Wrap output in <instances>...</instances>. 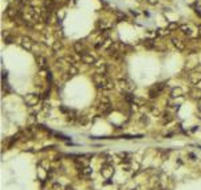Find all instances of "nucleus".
I'll list each match as a JSON object with an SVG mask.
<instances>
[{
  "mask_svg": "<svg viewBox=\"0 0 201 190\" xmlns=\"http://www.w3.org/2000/svg\"><path fill=\"white\" fill-rule=\"evenodd\" d=\"M38 64H39L40 68H47V60H46V58H43V56H38Z\"/></svg>",
  "mask_w": 201,
  "mask_h": 190,
  "instance_id": "nucleus-5",
  "label": "nucleus"
},
{
  "mask_svg": "<svg viewBox=\"0 0 201 190\" xmlns=\"http://www.w3.org/2000/svg\"><path fill=\"white\" fill-rule=\"evenodd\" d=\"M147 3H149V4H152V5H155L158 3V0H146Z\"/></svg>",
  "mask_w": 201,
  "mask_h": 190,
  "instance_id": "nucleus-9",
  "label": "nucleus"
},
{
  "mask_svg": "<svg viewBox=\"0 0 201 190\" xmlns=\"http://www.w3.org/2000/svg\"><path fill=\"white\" fill-rule=\"evenodd\" d=\"M94 82H95V84L98 86L99 88H103V90H110V88H113L111 82H110V80L105 76V74H96V75H94Z\"/></svg>",
  "mask_w": 201,
  "mask_h": 190,
  "instance_id": "nucleus-1",
  "label": "nucleus"
},
{
  "mask_svg": "<svg viewBox=\"0 0 201 190\" xmlns=\"http://www.w3.org/2000/svg\"><path fill=\"white\" fill-rule=\"evenodd\" d=\"M80 59L83 60V63L95 64V58H94V56H91L90 54H87V52H82V54H80Z\"/></svg>",
  "mask_w": 201,
  "mask_h": 190,
  "instance_id": "nucleus-2",
  "label": "nucleus"
},
{
  "mask_svg": "<svg viewBox=\"0 0 201 190\" xmlns=\"http://www.w3.org/2000/svg\"><path fill=\"white\" fill-rule=\"evenodd\" d=\"M32 44H34V42H32L29 37H21V45H23L24 50H31L32 48Z\"/></svg>",
  "mask_w": 201,
  "mask_h": 190,
  "instance_id": "nucleus-3",
  "label": "nucleus"
},
{
  "mask_svg": "<svg viewBox=\"0 0 201 190\" xmlns=\"http://www.w3.org/2000/svg\"><path fill=\"white\" fill-rule=\"evenodd\" d=\"M74 47H75V50H77V52H79V54H80V51H82L83 45H82V43H80V42H77V43L74 44Z\"/></svg>",
  "mask_w": 201,
  "mask_h": 190,
  "instance_id": "nucleus-7",
  "label": "nucleus"
},
{
  "mask_svg": "<svg viewBox=\"0 0 201 190\" xmlns=\"http://www.w3.org/2000/svg\"><path fill=\"white\" fill-rule=\"evenodd\" d=\"M144 44L146 45L147 48H153V45H154V42H153V40H145Z\"/></svg>",
  "mask_w": 201,
  "mask_h": 190,
  "instance_id": "nucleus-8",
  "label": "nucleus"
},
{
  "mask_svg": "<svg viewBox=\"0 0 201 190\" xmlns=\"http://www.w3.org/2000/svg\"><path fill=\"white\" fill-rule=\"evenodd\" d=\"M180 29H181V32H184L185 35H192V28H190L189 26H186V24L180 26Z\"/></svg>",
  "mask_w": 201,
  "mask_h": 190,
  "instance_id": "nucleus-6",
  "label": "nucleus"
},
{
  "mask_svg": "<svg viewBox=\"0 0 201 190\" xmlns=\"http://www.w3.org/2000/svg\"><path fill=\"white\" fill-rule=\"evenodd\" d=\"M172 42H173L174 47H176L178 51H184V50H185V44H184V43H182L180 39H176V37H173V39H172Z\"/></svg>",
  "mask_w": 201,
  "mask_h": 190,
  "instance_id": "nucleus-4",
  "label": "nucleus"
},
{
  "mask_svg": "<svg viewBox=\"0 0 201 190\" xmlns=\"http://www.w3.org/2000/svg\"><path fill=\"white\" fill-rule=\"evenodd\" d=\"M198 35H200V37H201V26H198Z\"/></svg>",
  "mask_w": 201,
  "mask_h": 190,
  "instance_id": "nucleus-10",
  "label": "nucleus"
}]
</instances>
